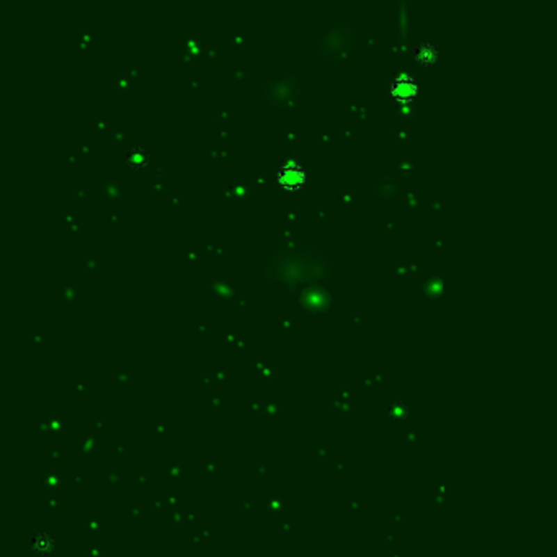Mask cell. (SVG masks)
Listing matches in <instances>:
<instances>
[{
	"mask_svg": "<svg viewBox=\"0 0 557 557\" xmlns=\"http://www.w3.org/2000/svg\"><path fill=\"white\" fill-rule=\"evenodd\" d=\"M307 175L298 162H286L276 172V181L286 191H298L306 184Z\"/></svg>",
	"mask_w": 557,
	"mask_h": 557,
	"instance_id": "6da1fadb",
	"label": "cell"
},
{
	"mask_svg": "<svg viewBox=\"0 0 557 557\" xmlns=\"http://www.w3.org/2000/svg\"><path fill=\"white\" fill-rule=\"evenodd\" d=\"M391 93L401 102H409L419 93V83L409 74H399L391 82Z\"/></svg>",
	"mask_w": 557,
	"mask_h": 557,
	"instance_id": "7a4b0ae2",
	"label": "cell"
},
{
	"mask_svg": "<svg viewBox=\"0 0 557 557\" xmlns=\"http://www.w3.org/2000/svg\"><path fill=\"white\" fill-rule=\"evenodd\" d=\"M128 162L134 167H141L143 163L147 162V152L144 151L143 147H134L131 149L128 154Z\"/></svg>",
	"mask_w": 557,
	"mask_h": 557,
	"instance_id": "3957f363",
	"label": "cell"
}]
</instances>
